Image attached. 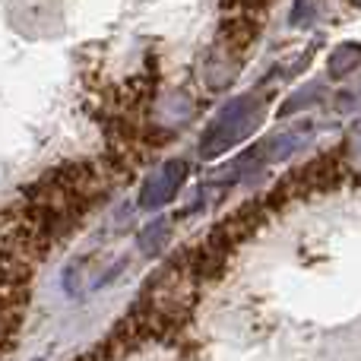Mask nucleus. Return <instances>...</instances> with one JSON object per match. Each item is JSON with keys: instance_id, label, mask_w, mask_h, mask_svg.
Returning a JSON list of instances; mask_svg holds the SVG:
<instances>
[{"instance_id": "obj_1", "label": "nucleus", "mask_w": 361, "mask_h": 361, "mask_svg": "<svg viewBox=\"0 0 361 361\" xmlns=\"http://www.w3.org/2000/svg\"><path fill=\"white\" fill-rule=\"evenodd\" d=\"M184 175H187L184 165H178V162H175V165H169L162 178L149 180V187H146L143 197H140V206H146V209H152V206H162L165 200H169L171 193L178 190V184L184 180Z\"/></svg>"}, {"instance_id": "obj_2", "label": "nucleus", "mask_w": 361, "mask_h": 361, "mask_svg": "<svg viewBox=\"0 0 361 361\" xmlns=\"http://www.w3.org/2000/svg\"><path fill=\"white\" fill-rule=\"evenodd\" d=\"M352 54H355V48H349V51H339V54L333 57V76H339V73H343V63H339V61H343V57H352ZM352 67H355V61H345V70H352Z\"/></svg>"}]
</instances>
